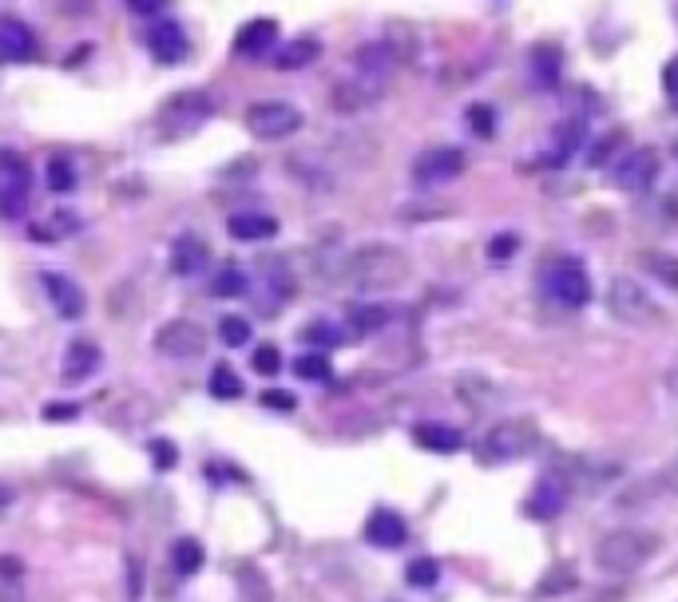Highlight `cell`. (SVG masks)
<instances>
[{
    "label": "cell",
    "instance_id": "obj_1",
    "mask_svg": "<svg viewBox=\"0 0 678 602\" xmlns=\"http://www.w3.org/2000/svg\"><path fill=\"white\" fill-rule=\"evenodd\" d=\"M409 270H413V266H409L405 250L385 246V242H369V246H361V250H353V254L345 258L341 278H345L353 290L377 294V290H397V286L409 278Z\"/></svg>",
    "mask_w": 678,
    "mask_h": 602
},
{
    "label": "cell",
    "instance_id": "obj_2",
    "mask_svg": "<svg viewBox=\"0 0 678 602\" xmlns=\"http://www.w3.org/2000/svg\"><path fill=\"white\" fill-rule=\"evenodd\" d=\"M655 551H659V535H655V531L619 527V531H607V535L595 543V567H599L603 575H631V571H639Z\"/></svg>",
    "mask_w": 678,
    "mask_h": 602
},
{
    "label": "cell",
    "instance_id": "obj_3",
    "mask_svg": "<svg viewBox=\"0 0 678 602\" xmlns=\"http://www.w3.org/2000/svg\"><path fill=\"white\" fill-rule=\"evenodd\" d=\"M536 444H540L536 420L520 416V420H504V424L488 428L476 456H480V464H512V460H524Z\"/></svg>",
    "mask_w": 678,
    "mask_h": 602
},
{
    "label": "cell",
    "instance_id": "obj_4",
    "mask_svg": "<svg viewBox=\"0 0 678 602\" xmlns=\"http://www.w3.org/2000/svg\"><path fill=\"white\" fill-rule=\"evenodd\" d=\"M607 309L623 321V325H659L663 309L659 301L647 294V286H639L635 278H615L607 290Z\"/></svg>",
    "mask_w": 678,
    "mask_h": 602
},
{
    "label": "cell",
    "instance_id": "obj_5",
    "mask_svg": "<svg viewBox=\"0 0 678 602\" xmlns=\"http://www.w3.org/2000/svg\"><path fill=\"white\" fill-rule=\"evenodd\" d=\"M544 294L564 309H579L591 298V274L575 258H556L544 266Z\"/></svg>",
    "mask_w": 678,
    "mask_h": 602
},
{
    "label": "cell",
    "instance_id": "obj_6",
    "mask_svg": "<svg viewBox=\"0 0 678 602\" xmlns=\"http://www.w3.org/2000/svg\"><path fill=\"white\" fill-rule=\"evenodd\" d=\"M302 111L294 103H282V100H266V103H254L246 107V131L254 139H266V143H278V139H290L294 131H302Z\"/></svg>",
    "mask_w": 678,
    "mask_h": 602
},
{
    "label": "cell",
    "instance_id": "obj_7",
    "mask_svg": "<svg viewBox=\"0 0 678 602\" xmlns=\"http://www.w3.org/2000/svg\"><path fill=\"white\" fill-rule=\"evenodd\" d=\"M211 111H215V103L207 92H179L159 107V127L167 135H191L199 123L211 119Z\"/></svg>",
    "mask_w": 678,
    "mask_h": 602
},
{
    "label": "cell",
    "instance_id": "obj_8",
    "mask_svg": "<svg viewBox=\"0 0 678 602\" xmlns=\"http://www.w3.org/2000/svg\"><path fill=\"white\" fill-rule=\"evenodd\" d=\"M151 345H155L163 357H199V353L207 349V333H203L199 321L175 317V321H167V325L151 337Z\"/></svg>",
    "mask_w": 678,
    "mask_h": 602
},
{
    "label": "cell",
    "instance_id": "obj_9",
    "mask_svg": "<svg viewBox=\"0 0 678 602\" xmlns=\"http://www.w3.org/2000/svg\"><path fill=\"white\" fill-rule=\"evenodd\" d=\"M659 151H651V147H635V151H627L619 163H615V183L627 191V195H643L655 179H659Z\"/></svg>",
    "mask_w": 678,
    "mask_h": 602
},
{
    "label": "cell",
    "instance_id": "obj_10",
    "mask_svg": "<svg viewBox=\"0 0 678 602\" xmlns=\"http://www.w3.org/2000/svg\"><path fill=\"white\" fill-rule=\"evenodd\" d=\"M40 286H44V294H48V301H52V309H56L64 321H80V317H84L88 298H84V290H80L68 274H60V270H44V274H40Z\"/></svg>",
    "mask_w": 678,
    "mask_h": 602
},
{
    "label": "cell",
    "instance_id": "obj_11",
    "mask_svg": "<svg viewBox=\"0 0 678 602\" xmlns=\"http://www.w3.org/2000/svg\"><path fill=\"white\" fill-rule=\"evenodd\" d=\"M207 262H211V246H207L195 230H187V234H179V238L171 242L167 266H171L175 278H199V274L207 270Z\"/></svg>",
    "mask_w": 678,
    "mask_h": 602
},
{
    "label": "cell",
    "instance_id": "obj_12",
    "mask_svg": "<svg viewBox=\"0 0 678 602\" xmlns=\"http://www.w3.org/2000/svg\"><path fill=\"white\" fill-rule=\"evenodd\" d=\"M36 56H40L36 32L16 16H0V60L4 64H28Z\"/></svg>",
    "mask_w": 678,
    "mask_h": 602
},
{
    "label": "cell",
    "instance_id": "obj_13",
    "mask_svg": "<svg viewBox=\"0 0 678 602\" xmlns=\"http://www.w3.org/2000/svg\"><path fill=\"white\" fill-rule=\"evenodd\" d=\"M460 171H464V151H460V147H429V151L417 159L413 179L425 183V187H433V183L456 179Z\"/></svg>",
    "mask_w": 678,
    "mask_h": 602
},
{
    "label": "cell",
    "instance_id": "obj_14",
    "mask_svg": "<svg viewBox=\"0 0 678 602\" xmlns=\"http://www.w3.org/2000/svg\"><path fill=\"white\" fill-rule=\"evenodd\" d=\"M147 48H151V56H155L159 64L175 68V64H183V60H187V52H191V40H187L183 24H175V20H163V24H155V28L147 32Z\"/></svg>",
    "mask_w": 678,
    "mask_h": 602
},
{
    "label": "cell",
    "instance_id": "obj_15",
    "mask_svg": "<svg viewBox=\"0 0 678 602\" xmlns=\"http://www.w3.org/2000/svg\"><path fill=\"white\" fill-rule=\"evenodd\" d=\"M365 539L373 543V547H401L405 539H409V523L397 515V511H389V507H377L369 519H365Z\"/></svg>",
    "mask_w": 678,
    "mask_h": 602
},
{
    "label": "cell",
    "instance_id": "obj_16",
    "mask_svg": "<svg viewBox=\"0 0 678 602\" xmlns=\"http://www.w3.org/2000/svg\"><path fill=\"white\" fill-rule=\"evenodd\" d=\"M397 48H393V40H369V44H361L357 52H353V64H357V76H365V80H377V76H385V72H393L397 68Z\"/></svg>",
    "mask_w": 678,
    "mask_h": 602
},
{
    "label": "cell",
    "instance_id": "obj_17",
    "mask_svg": "<svg viewBox=\"0 0 678 602\" xmlns=\"http://www.w3.org/2000/svg\"><path fill=\"white\" fill-rule=\"evenodd\" d=\"M226 234L234 242H266V238L278 234V218L274 214H258V210H242V214H230Z\"/></svg>",
    "mask_w": 678,
    "mask_h": 602
},
{
    "label": "cell",
    "instance_id": "obj_18",
    "mask_svg": "<svg viewBox=\"0 0 678 602\" xmlns=\"http://www.w3.org/2000/svg\"><path fill=\"white\" fill-rule=\"evenodd\" d=\"M567 503V480L564 476H544L540 484H536V492L528 496V511L536 515V519H548V515H560Z\"/></svg>",
    "mask_w": 678,
    "mask_h": 602
},
{
    "label": "cell",
    "instance_id": "obj_19",
    "mask_svg": "<svg viewBox=\"0 0 678 602\" xmlns=\"http://www.w3.org/2000/svg\"><path fill=\"white\" fill-rule=\"evenodd\" d=\"M100 345L96 341H84V337H76L72 345H68V353H64V377L68 381H88L96 369H100Z\"/></svg>",
    "mask_w": 678,
    "mask_h": 602
},
{
    "label": "cell",
    "instance_id": "obj_20",
    "mask_svg": "<svg viewBox=\"0 0 678 602\" xmlns=\"http://www.w3.org/2000/svg\"><path fill=\"white\" fill-rule=\"evenodd\" d=\"M274 36H278V24H274L270 16H258V20H250V24L238 32L234 52H238V56H262V52L274 44Z\"/></svg>",
    "mask_w": 678,
    "mask_h": 602
},
{
    "label": "cell",
    "instance_id": "obj_21",
    "mask_svg": "<svg viewBox=\"0 0 678 602\" xmlns=\"http://www.w3.org/2000/svg\"><path fill=\"white\" fill-rule=\"evenodd\" d=\"M318 56H322V44H318L314 36H298V40H290V44L278 48L274 64H278L282 72H298V68H310Z\"/></svg>",
    "mask_w": 678,
    "mask_h": 602
},
{
    "label": "cell",
    "instance_id": "obj_22",
    "mask_svg": "<svg viewBox=\"0 0 678 602\" xmlns=\"http://www.w3.org/2000/svg\"><path fill=\"white\" fill-rule=\"evenodd\" d=\"M203 563H207V551H203L199 539H175V547H171V567H175V575L191 579V575L203 571Z\"/></svg>",
    "mask_w": 678,
    "mask_h": 602
},
{
    "label": "cell",
    "instance_id": "obj_23",
    "mask_svg": "<svg viewBox=\"0 0 678 602\" xmlns=\"http://www.w3.org/2000/svg\"><path fill=\"white\" fill-rule=\"evenodd\" d=\"M413 436H417V444H421V448L441 452V456H449V452H456V448L464 444V436H460L456 428H449V424H421Z\"/></svg>",
    "mask_w": 678,
    "mask_h": 602
},
{
    "label": "cell",
    "instance_id": "obj_24",
    "mask_svg": "<svg viewBox=\"0 0 678 602\" xmlns=\"http://www.w3.org/2000/svg\"><path fill=\"white\" fill-rule=\"evenodd\" d=\"M0 187L32 191V167L20 151H0Z\"/></svg>",
    "mask_w": 678,
    "mask_h": 602
},
{
    "label": "cell",
    "instance_id": "obj_25",
    "mask_svg": "<svg viewBox=\"0 0 678 602\" xmlns=\"http://www.w3.org/2000/svg\"><path fill=\"white\" fill-rule=\"evenodd\" d=\"M250 290V274L242 270V266H223L219 274H215V282H211V294L215 298H242Z\"/></svg>",
    "mask_w": 678,
    "mask_h": 602
},
{
    "label": "cell",
    "instance_id": "obj_26",
    "mask_svg": "<svg viewBox=\"0 0 678 602\" xmlns=\"http://www.w3.org/2000/svg\"><path fill=\"white\" fill-rule=\"evenodd\" d=\"M48 191L52 195H72L76 191V163L72 159H48Z\"/></svg>",
    "mask_w": 678,
    "mask_h": 602
},
{
    "label": "cell",
    "instance_id": "obj_27",
    "mask_svg": "<svg viewBox=\"0 0 678 602\" xmlns=\"http://www.w3.org/2000/svg\"><path fill=\"white\" fill-rule=\"evenodd\" d=\"M349 321H353V329H357L361 337H369V333L385 329L389 309H385V305H353V309H349Z\"/></svg>",
    "mask_w": 678,
    "mask_h": 602
},
{
    "label": "cell",
    "instance_id": "obj_28",
    "mask_svg": "<svg viewBox=\"0 0 678 602\" xmlns=\"http://www.w3.org/2000/svg\"><path fill=\"white\" fill-rule=\"evenodd\" d=\"M373 100H377L373 84H341L338 92H334V107L338 111H357V107H365V103Z\"/></svg>",
    "mask_w": 678,
    "mask_h": 602
},
{
    "label": "cell",
    "instance_id": "obj_29",
    "mask_svg": "<svg viewBox=\"0 0 678 602\" xmlns=\"http://www.w3.org/2000/svg\"><path fill=\"white\" fill-rule=\"evenodd\" d=\"M211 397H219V401H238L242 397V381H238V373L230 365L211 369Z\"/></svg>",
    "mask_w": 678,
    "mask_h": 602
},
{
    "label": "cell",
    "instance_id": "obj_30",
    "mask_svg": "<svg viewBox=\"0 0 678 602\" xmlns=\"http://www.w3.org/2000/svg\"><path fill=\"white\" fill-rule=\"evenodd\" d=\"M294 373L302 377V381H330V357L326 353H302L298 361H294Z\"/></svg>",
    "mask_w": 678,
    "mask_h": 602
},
{
    "label": "cell",
    "instance_id": "obj_31",
    "mask_svg": "<svg viewBox=\"0 0 678 602\" xmlns=\"http://www.w3.org/2000/svg\"><path fill=\"white\" fill-rule=\"evenodd\" d=\"M643 496H678V456L651 476V484L643 488Z\"/></svg>",
    "mask_w": 678,
    "mask_h": 602
},
{
    "label": "cell",
    "instance_id": "obj_32",
    "mask_svg": "<svg viewBox=\"0 0 678 602\" xmlns=\"http://www.w3.org/2000/svg\"><path fill=\"white\" fill-rule=\"evenodd\" d=\"M219 337H223V345L230 349H242V345H250V321L246 317H219Z\"/></svg>",
    "mask_w": 678,
    "mask_h": 602
},
{
    "label": "cell",
    "instance_id": "obj_33",
    "mask_svg": "<svg viewBox=\"0 0 678 602\" xmlns=\"http://www.w3.org/2000/svg\"><path fill=\"white\" fill-rule=\"evenodd\" d=\"M643 266H647L659 282H667L671 290H678V258H671V254H643Z\"/></svg>",
    "mask_w": 678,
    "mask_h": 602
},
{
    "label": "cell",
    "instance_id": "obj_34",
    "mask_svg": "<svg viewBox=\"0 0 678 602\" xmlns=\"http://www.w3.org/2000/svg\"><path fill=\"white\" fill-rule=\"evenodd\" d=\"M302 341H306V345H314L318 353H326L330 345H338L341 341V329L326 325V321H314V325H306V329H302Z\"/></svg>",
    "mask_w": 678,
    "mask_h": 602
},
{
    "label": "cell",
    "instance_id": "obj_35",
    "mask_svg": "<svg viewBox=\"0 0 678 602\" xmlns=\"http://www.w3.org/2000/svg\"><path fill=\"white\" fill-rule=\"evenodd\" d=\"M250 365H254L258 377H278V373H282V353H278L274 345H258V349L250 353Z\"/></svg>",
    "mask_w": 678,
    "mask_h": 602
},
{
    "label": "cell",
    "instance_id": "obj_36",
    "mask_svg": "<svg viewBox=\"0 0 678 602\" xmlns=\"http://www.w3.org/2000/svg\"><path fill=\"white\" fill-rule=\"evenodd\" d=\"M238 587H242V595L250 602H270V587H266V579H262L254 567H242V571H238Z\"/></svg>",
    "mask_w": 678,
    "mask_h": 602
},
{
    "label": "cell",
    "instance_id": "obj_37",
    "mask_svg": "<svg viewBox=\"0 0 678 602\" xmlns=\"http://www.w3.org/2000/svg\"><path fill=\"white\" fill-rule=\"evenodd\" d=\"M437 575H441L437 559H413V563H409V571H405L409 587H433V583H437Z\"/></svg>",
    "mask_w": 678,
    "mask_h": 602
},
{
    "label": "cell",
    "instance_id": "obj_38",
    "mask_svg": "<svg viewBox=\"0 0 678 602\" xmlns=\"http://www.w3.org/2000/svg\"><path fill=\"white\" fill-rule=\"evenodd\" d=\"M28 199H32V191L0 187V214H4V218H20V214L28 210Z\"/></svg>",
    "mask_w": 678,
    "mask_h": 602
},
{
    "label": "cell",
    "instance_id": "obj_39",
    "mask_svg": "<svg viewBox=\"0 0 678 602\" xmlns=\"http://www.w3.org/2000/svg\"><path fill=\"white\" fill-rule=\"evenodd\" d=\"M151 460H155V468H163V472L175 468V460H179V456H175V444H171V440H151Z\"/></svg>",
    "mask_w": 678,
    "mask_h": 602
},
{
    "label": "cell",
    "instance_id": "obj_40",
    "mask_svg": "<svg viewBox=\"0 0 678 602\" xmlns=\"http://www.w3.org/2000/svg\"><path fill=\"white\" fill-rule=\"evenodd\" d=\"M48 226H52V234H48V238H68V234H76V230H80V218H76V214H56Z\"/></svg>",
    "mask_w": 678,
    "mask_h": 602
},
{
    "label": "cell",
    "instance_id": "obj_41",
    "mask_svg": "<svg viewBox=\"0 0 678 602\" xmlns=\"http://www.w3.org/2000/svg\"><path fill=\"white\" fill-rule=\"evenodd\" d=\"M20 575H24V567H20V559H12V555H4V559H0V583H8V587H16V583H20Z\"/></svg>",
    "mask_w": 678,
    "mask_h": 602
},
{
    "label": "cell",
    "instance_id": "obj_42",
    "mask_svg": "<svg viewBox=\"0 0 678 602\" xmlns=\"http://www.w3.org/2000/svg\"><path fill=\"white\" fill-rule=\"evenodd\" d=\"M663 92H667V100L678 107V56L663 68Z\"/></svg>",
    "mask_w": 678,
    "mask_h": 602
},
{
    "label": "cell",
    "instance_id": "obj_43",
    "mask_svg": "<svg viewBox=\"0 0 678 602\" xmlns=\"http://www.w3.org/2000/svg\"><path fill=\"white\" fill-rule=\"evenodd\" d=\"M171 0H127V8L135 12V16H155V12H163Z\"/></svg>",
    "mask_w": 678,
    "mask_h": 602
},
{
    "label": "cell",
    "instance_id": "obj_44",
    "mask_svg": "<svg viewBox=\"0 0 678 602\" xmlns=\"http://www.w3.org/2000/svg\"><path fill=\"white\" fill-rule=\"evenodd\" d=\"M76 412H80V404H48V408H44L48 420H72Z\"/></svg>",
    "mask_w": 678,
    "mask_h": 602
},
{
    "label": "cell",
    "instance_id": "obj_45",
    "mask_svg": "<svg viewBox=\"0 0 678 602\" xmlns=\"http://www.w3.org/2000/svg\"><path fill=\"white\" fill-rule=\"evenodd\" d=\"M472 123H476V135H492V115H488L484 107L472 111Z\"/></svg>",
    "mask_w": 678,
    "mask_h": 602
},
{
    "label": "cell",
    "instance_id": "obj_46",
    "mask_svg": "<svg viewBox=\"0 0 678 602\" xmlns=\"http://www.w3.org/2000/svg\"><path fill=\"white\" fill-rule=\"evenodd\" d=\"M262 401L270 404V408H294V397H290V393H266Z\"/></svg>",
    "mask_w": 678,
    "mask_h": 602
},
{
    "label": "cell",
    "instance_id": "obj_47",
    "mask_svg": "<svg viewBox=\"0 0 678 602\" xmlns=\"http://www.w3.org/2000/svg\"><path fill=\"white\" fill-rule=\"evenodd\" d=\"M127 571H131V602H135L139 599V559L135 555L127 559Z\"/></svg>",
    "mask_w": 678,
    "mask_h": 602
},
{
    "label": "cell",
    "instance_id": "obj_48",
    "mask_svg": "<svg viewBox=\"0 0 678 602\" xmlns=\"http://www.w3.org/2000/svg\"><path fill=\"white\" fill-rule=\"evenodd\" d=\"M587 602H623V587H607V591H599L595 599H587Z\"/></svg>",
    "mask_w": 678,
    "mask_h": 602
},
{
    "label": "cell",
    "instance_id": "obj_49",
    "mask_svg": "<svg viewBox=\"0 0 678 602\" xmlns=\"http://www.w3.org/2000/svg\"><path fill=\"white\" fill-rule=\"evenodd\" d=\"M12 500V492H8V488H0V503H8Z\"/></svg>",
    "mask_w": 678,
    "mask_h": 602
}]
</instances>
